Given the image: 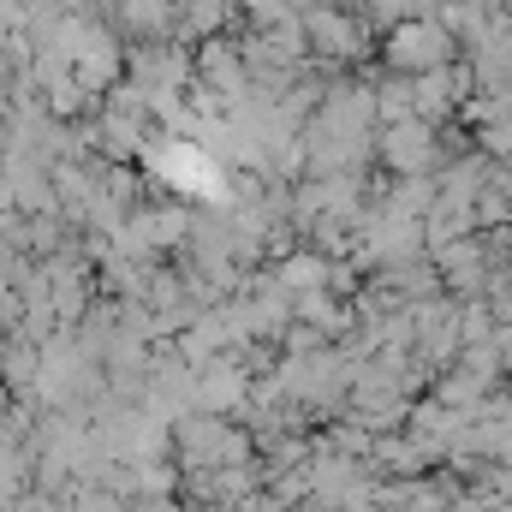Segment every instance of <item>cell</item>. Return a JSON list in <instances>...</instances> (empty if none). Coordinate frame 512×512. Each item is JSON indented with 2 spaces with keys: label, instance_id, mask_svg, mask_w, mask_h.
I'll return each mask as SVG.
<instances>
[{
  "label": "cell",
  "instance_id": "5b68a950",
  "mask_svg": "<svg viewBox=\"0 0 512 512\" xmlns=\"http://www.w3.org/2000/svg\"><path fill=\"white\" fill-rule=\"evenodd\" d=\"M322 274H328V268H322V251H310V245L280 262V286H310V292H316V286H322Z\"/></svg>",
  "mask_w": 512,
  "mask_h": 512
},
{
  "label": "cell",
  "instance_id": "277c9868",
  "mask_svg": "<svg viewBox=\"0 0 512 512\" xmlns=\"http://www.w3.org/2000/svg\"><path fill=\"white\" fill-rule=\"evenodd\" d=\"M483 239H477V233H471V239H453V245H441V251H435V262H441V274H447V280H453V286H477V280H483Z\"/></svg>",
  "mask_w": 512,
  "mask_h": 512
},
{
  "label": "cell",
  "instance_id": "6da1fadb",
  "mask_svg": "<svg viewBox=\"0 0 512 512\" xmlns=\"http://www.w3.org/2000/svg\"><path fill=\"white\" fill-rule=\"evenodd\" d=\"M453 48H459V42H453L435 18H405V24L387 30V66H393L399 78H423V72L453 66Z\"/></svg>",
  "mask_w": 512,
  "mask_h": 512
},
{
  "label": "cell",
  "instance_id": "7a4b0ae2",
  "mask_svg": "<svg viewBox=\"0 0 512 512\" xmlns=\"http://www.w3.org/2000/svg\"><path fill=\"white\" fill-rule=\"evenodd\" d=\"M298 30H304V54H310V60H334V66H346V60H358V54L370 48V30H364L352 12H340L334 0L310 6V12L298 18Z\"/></svg>",
  "mask_w": 512,
  "mask_h": 512
},
{
  "label": "cell",
  "instance_id": "3957f363",
  "mask_svg": "<svg viewBox=\"0 0 512 512\" xmlns=\"http://www.w3.org/2000/svg\"><path fill=\"white\" fill-rule=\"evenodd\" d=\"M376 149H382V161L399 179H429V167L441 155V137H435V126H423V120H399V126L376 131Z\"/></svg>",
  "mask_w": 512,
  "mask_h": 512
}]
</instances>
